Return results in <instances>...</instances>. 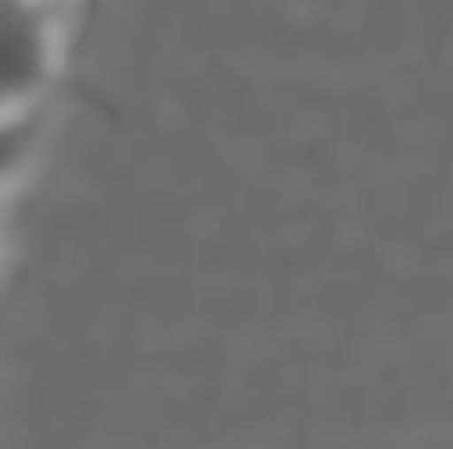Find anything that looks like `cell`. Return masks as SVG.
Wrapping results in <instances>:
<instances>
[{
    "mask_svg": "<svg viewBox=\"0 0 453 449\" xmlns=\"http://www.w3.org/2000/svg\"><path fill=\"white\" fill-rule=\"evenodd\" d=\"M73 0H0V112L44 106Z\"/></svg>",
    "mask_w": 453,
    "mask_h": 449,
    "instance_id": "cell-1",
    "label": "cell"
},
{
    "mask_svg": "<svg viewBox=\"0 0 453 449\" xmlns=\"http://www.w3.org/2000/svg\"><path fill=\"white\" fill-rule=\"evenodd\" d=\"M39 145H44V106L0 112V198L35 169Z\"/></svg>",
    "mask_w": 453,
    "mask_h": 449,
    "instance_id": "cell-2",
    "label": "cell"
}]
</instances>
